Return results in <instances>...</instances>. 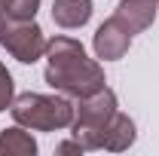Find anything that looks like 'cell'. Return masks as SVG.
Instances as JSON below:
<instances>
[{"label": "cell", "instance_id": "obj_1", "mask_svg": "<svg viewBox=\"0 0 159 156\" xmlns=\"http://www.w3.org/2000/svg\"><path fill=\"white\" fill-rule=\"evenodd\" d=\"M43 80L61 92V95L80 98L92 95L104 89V67H101L95 58L86 55L83 43L74 37H52L46 43V71H43Z\"/></svg>", "mask_w": 159, "mask_h": 156}, {"label": "cell", "instance_id": "obj_2", "mask_svg": "<svg viewBox=\"0 0 159 156\" xmlns=\"http://www.w3.org/2000/svg\"><path fill=\"white\" fill-rule=\"evenodd\" d=\"M74 110H77V104L67 95H61V92H55V95L21 92L9 104L12 119L19 126H25L28 132H58V129H67L74 122Z\"/></svg>", "mask_w": 159, "mask_h": 156}, {"label": "cell", "instance_id": "obj_3", "mask_svg": "<svg viewBox=\"0 0 159 156\" xmlns=\"http://www.w3.org/2000/svg\"><path fill=\"white\" fill-rule=\"evenodd\" d=\"M113 113H116V92L107 89V86L86 98H80L77 110H74V122H70L74 138L86 150H98V135Z\"/></svg>", "mask_w": 159, "mask_h": 156}, {"label": "cell", "instance_id": "obj_4", "mask_svg": "<svg viewBox=\"0 0 159 156\" xmlns=\"http://www.w3.org/2000/svg\"><path fill=\"white\" fill-rule=\"evenodd\" d=\"M46 43L49 40L43 37V31H40V25L34 19L9 21L6 25V34H3L6 52L16 61H21V64H34L37 58H43L46 55Z\"/></svg>", "mask_w": 159, "mask_h": 156}, {"label": "cell", "instance_id": "obj_5", "mask_svg": "<svg viewBox=\"0 0 159 156\" xmlns=\"http://www.w3.org/2000/svg\"><path fill=\"white\" fill-rule=\"evenodd\" d=\"M129 46H132V31L119 19H107L104 25H98V31H95V37H92V49H95V55L104 58V61L122 58V55L129 52Z\"/></svg>", "mask_w": 159, "mask_h": 156}, {"label": "cell", "instance_id": "obj_6", "mask_svg": "<svg viewBox=\"0 0 159 156\" xmlns=\"http://www.w3.org/2000/svg\"><path fill=\"white\" fill-rule=\"evenodd\" d=\"M135 144V122L132 117H125V113H113V117L107 119V126L101 129L98 135V150H110V153H122V150H129Z\"/></svg>", "mask_w": 159, "mask_h": 156}, {"label": "cell", "instance_id": "obj_7", "mask_svg": "<svg viewBox=\"0 0 159 156\" xmlns=\"http://www.w3.org/2000/svg\"><path fill=\"white\" fill-rule=\"evenodd\" d=\"M156 9L159 0H119L113 19H119L132 34H141L156 21Z\"/></svg>", "mask_w": 159, "mask_h": 156}, {"label": "cell", "instance_id": "obj_8", "mask_svg": "<svg viewBox=\"0 0 159 156\" xmlns=\"http://www.w3.org/2000/svg\"><path fill=\"white\" fill-rule=\"evenodd\" d=\"M89 19H92V0H55L52 3V21L64 31L83 28Z\"/></svg>", "mask_w": 159, "mask_h": 156}, {"label": "cell", "instance_id": "obj_9", "mask_svg": "<svg viewBox=\"0 0 159 156\" xmlns=\"http://www.w3.org/2000/svg\"><path fill=\"white\" fill-rule=\"evenodd\" d=\"M34 156L37 153V141L28 135L25 126H12L6 132H0V156Z\"/></svg>", "mask_w": 159, "mask_h": 156}, {"label": "cell", "instance_id": "obj_10", "mask_svg": "<svg viewBox=\"0 0 159 156\" xmlns=\"http://www.w3.org/2000/svg\"><path fill=\"white\" fill-rule=\"evenodd\" d=\"M40 9V0H6V19L19 21V19H34Z\"/></svg>", "mask_w": 159, "mask_h": 156}, {"label": "cell", "instance_id": "obj_11", "mask_svg": "<svg viewBox=\"0 0 159 156\" xmlns=\"http://www.w3.org/2000/svg\"><path fill=\"white\" fill-rule=\"evenodd\" d=\"M12 98H16V83H12V74H9V71L3 67V61H0V113L9 110Z\"/></svg>", "mask_w": 159, "mask_h": 156}, {"label": "cell", "instance_id": "obj_12", "mask_svg": "<svg viewBox=\"0 0 159 156\" xmlns=\"http://www.w3.org/2000/svg\"><path fill=\"white\" fill-rule=\"evenodd\" d=\"M83 150H86V147L80 144L77 138H74V141H64V144H58V153H61V156H67V153H83Z\"/></svg>", "mask_w": 159, "mask_h": 156}, {"label": "cell", "instance_id": "obj_13", "mask_svg": "<svg viewBox=\"0 0 159 156\" xmlns=\"http://www.w3.org/2000/svg\"><path fill=\"white\" fill-rule=\"evenodd\" d=\"M6 25H9V19H6V16H0V43H3V34H6Z\"/></svg>", "mask_w": 159, "mask_h": 156}, {"label": "cell", "instance_id": "obj_14", "mask_svg": "<svg viewBox=\"0 0 159 156\" xmlns=\"http://www.w3.org/2000/svg\"><path fill=\"white\" fill-rule=\"evenodd\" d=\"M0 16H6V0H0Z\"/></svg>", "mask_w": 159, "mask_h": 156}]
</instances>
